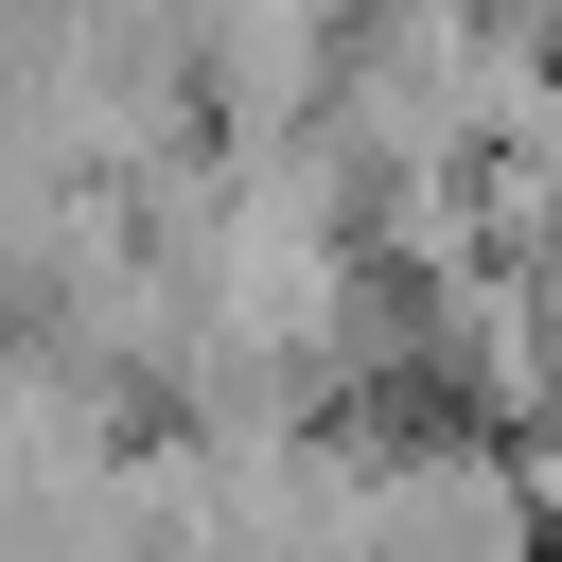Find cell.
Wrapping results in <instances>:
<instances>
[{"label":"cell","mask_w":562,"mask_h":562,"mask_svg":"<svg viewBox=\"0 0 562 562\" xmlns=\"http://www.w3.org/2000/svg\"><path fill=\"white\" fill-rule=\"evenodd\" d=\"M369 562H544V509L474 422H404L369 439Z\"/></svg>","instance_id":"obj_1"}]
</instances>
